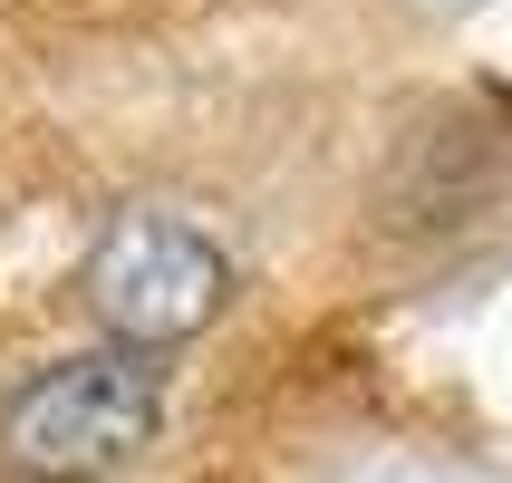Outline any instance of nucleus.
<instances>
[{
	"mask_svg": "<svg viewBox=\"0 0 512 483\" xmlns=\"http://www.w3.org/2000/svg\"><path fill=\"white\" fill-rule=\"evenodd\" d=\"M165 426V358L155 348H78L0 406V474L10 483H97L136 464Z\"/></svg>",
	"mask_w": 512,
	"mask_h": 483,
	"instance_id": "nucleus-1",
	"label": "nucleus"
},
{
	"mask_svg": "<svg viewBox=\"0 0 512 483\" xmlns=\"http://www.w3.org/2000/svg\"><path fill=\"white\" fill-rule=\"evenodd\" d=\"M87 310L116 348H174L213 329L232 310V261L203 242L184 213H155V203H126L97 242H87Z\"/></svg>",
	"mask_w": 512,
	"mask_h": 483,
	"instance_id": "nucleus-2",
	"label": "nucleus"
}]
</instances>
